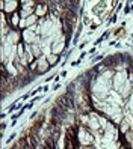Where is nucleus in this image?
<instances>
[{
    "label": "nucleus",
    "mask_w": 133,
    "mask_h": 149,
    "mask_svg": "<svg viewBox=\"0 0 133 149\" xmlns=\"http://www.w3.org/2000/svg\"><path fill=\"white\" fill-rule=\"evenodd\" d=\"M46 146L47 149H55V145H53V139H49L47 142H46Z\"/></svg>",
    "instance_id": "nucleus-1"
}]
</instances>
